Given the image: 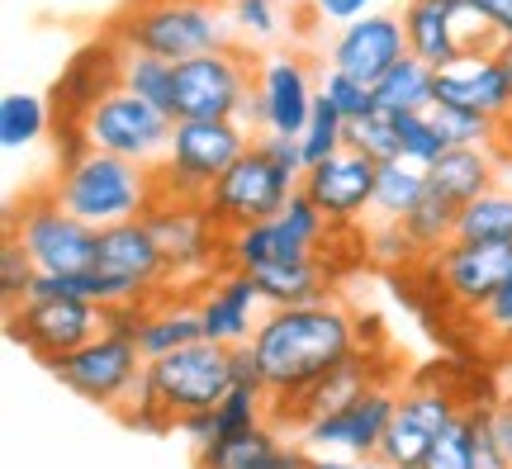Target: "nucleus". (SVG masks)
Returning <instances> with one entry per match:
<instances>
[{
  "instance_id": "nucleus-29",
  "label": "nucleus",
  "mask_w": 512,
  "mask_h": 469,
  "mask_svg": "<svg viewBox=\"0 0 512 469\" xmlns=\"http://www.w3.org/2000/svg\"><path fill=\"white\" fill-rule=\"evenodd\" d=\"M456 218L460 209L451 204V199H441L437 190H427V195L403 214V237H408V247H413V256L418 261H432L437 252H446L451 242H456Z\"/></svg>"
},
{
  "instance_id": "nucleus-35",
  "label": "nucleus",
  "mask_w": 512,
  "mask_h": 469,
  "mask_svg": "<svg viewBox=\"0 0 512 469\" xmlns=\"http://www.w3.org/2000/svg\"><path fill=\"white\" fill-rule=\"evenodd\" d=\"M124 91L157 105L162 114H171L176 105V62L166 57H152V53H128L124 57Z\"/></svg>"
},
{
  "instance_id": "nucleus-50",
  "label": "nucleus",
  "mask_w": 512,
  "mask_h": 469,
  "mask_svg": "<svg viewBox=\"0 0 512 469\" xmlns=\"http://www.w3.org/2000/svg\"><path fill=\"white\" fill-rule=\"evenodd\" d=\"M484 422H489V432H494L503 460L512 465V398H498V403H489V408H484Z\"/></svg>"
},
{
  "instance_id": "nucleus-18",
  "label": "nucleus",
  "mask_w": 512,
  "mask_h": 469,
  "mask_svg": "<svg viewBox=\"0 0 512 469\" xmlns=\"http://www.w3.org/2000/svg\"><path fill=\"white\" fill-rule=\"evenodd\" d=\"M375 384H394V370H384L380 356L370 351V346H356L347 361L337 365L332 375H323L313 389H304V394L294 398H271V427L280 436H304V427L309 422H318V417L337 413V408H347L351 398H361L366 389H375Z\"/></svg>"
},
{
  "instance_id": "nucleus-2",
  "label": "nucleus",
  "mask_w": 512,
  "mask_h": 469,
  "mask_svg": "<svg viewBox=\"0 0 512 469\" xmlns=\"http://www.w3.org/2000/svg\"><path fill=\"white\" fill-rule=\"evenodd\" d=\"M110 34L128 53L190 62L233 48V15L228 0H124V10L110 19Z\"/></svg>"
},
{
  "instance_id": "nucleus-24",
  "label": "nucleus",
  "mask_w": 512,
  "mask_h": 469,
  "mask_svg": "<svg viewBox=\"0 0 512 469\" xmlns=\"http://www.w3.org/2000/svg\"><path fill=\"white\" fill-rule=\"evenodd\" d=\"M437 105H456V109H475L484 119H508L512 114V81L503 72L494 48H479V53H460L451 67L437 72Z\"/></svg>"
},
{
  "instance_id": "nucleus-7",
  "label": "nucleus",
  "mask_w": 512,
  "mask_h": 469,
  "mask_svg": "<svg viewBox=\"0 0 512 469\" xmlns=\"http://www.w3.org/2000/svg\"><path fill=\"white\" fill-rule=\"evenodd\" d=\"M233 384H238L233 379V346L219 342H195L162 356V361H147V389L171 427L181 417L214 413L233 394Z\"/></svg>"
},
{
  "instance_id": "nucleus-20",
  "label": "nucleus",
  "mask_w": 512,
  "mask_h": 469,
  "mask_svg": "<svg viewBox=\"0 0 512 469\" xmlns=\"http://www.w3.org/2000/svg\"><path fill=\"white\" fill-rule=\"evenodd\" d=\"M332 72H347L366 86H380L384 76L408 57V38H403V19L394 10H375L366 19H351L342 29H332L328 48H323Z\"/></svg>"
},
{
  "instance_id": "nucleus-1",
  "label": "nucleus",
  "mask_w": 512,
  "mask_h": 469,
  "mask_svg": "<svg viewBox=\"0 0 512 469\" xmlns=\"http://www.w3.org/2000/svg\"><path fill=\"white\" fill-rule=\"evenodd\" d=\"M356 346H361V318H351L337 299L309 308H266L252 337L261 384L271 398H294L313 389Z\"/></svg>"
},
{
  "instance_id": "nucleus-23",
  "label": "nucleus",
  "mask_w": 512,
  "mask_h": 469,
  "mask_svg": "<svg viewBox=\"0 0 512 469\" xmlns=\"http://www.w3.org/2000/svg\"><path fill=\"white\" fill-rule=\"evenodd\" d=\"M195 308H200L204 342H219V346H247L256 337V327H261V318H266L261 289H256L252 275L242 271L214 275L195 294Z\"/></svg>"
},
{
  "instance_id": "nucleus-32",
  "label": "nucleus",
  "mask_w": 512,
  "mask_h": 469,
  "mask_svg": "<svg viewBox=\"0 0 512 469\" xmlns=\"http://www.w3.org/2000/svg\"><path fill=\"white\" fill-rule=\"evenodd\" d=\"M427 195V166H413L394 157L380 166V181H375V223H403V214Z\"/></svg>"
},
{
  "instance_id": "nucleus-42",
  "label": "nucleus",
  "mask_w": 512,
  "mask_h": 469,
  "mask_svg": "<svg viewBox=\"0 0 512 469\" xmlns=\"http://www.w3.org/2000/svg\"><path fill=\"white\" fill-rule=\"evenodd\" d=\"M318 95L328 100L347 124H356V119H366L370 109H380L375 105V86H366V81H356V76H347V72H323V81H318Z\"/></svg>"
},
{
  "instance_id": "nucleus-43",
  "label": "nucleus",
  "mask_w": 512,
  "mask_h": 469,
  "mask_svg": "<svg viewBox=\"0 0 512 469\" xmlns=\"http://www.w3.org/2000/svg\"><path fill=\"white\" fill-rule=\"evenodd\" d=\"M399 138H403V162L427 166V171L451 152L446 138L437 133V124H432V114H399Z\"/></svg>"
},
{
  "instance_id": "nucleus-22",
  "label": "nucleus",
  "mask_w": 512,
  "mask_h": 469,
  "mask_svg": "<svg viewBox=\"0 0 512 469\" xmlns=\"http://www.w3.org/2000/svg\"><path fill=\"white\" fill-rule=\"evenodd\" d=\"M256 91L266 105V133L275 138H304L309 114L318 105V81L304 53H271L256 62Z\"/></svg>"
},
{
  "instance_id": "nucleus-54",
  "label": "nucleus",
  "mask_w": 512,
  "mask_h": 469,
  "mask_svg": "<svg viewBox=\"0 0 512 469\" xmlns=\"http://www.w3.org/2000/svg\"><path fill=\"white\" fill-rule=\"evenodd\" d=\"M498 53V62H503V72H508V81H512V43H503V48H494Z\"/></svg>"
},
{
  "instance_id": "nucleus-45",
  "label": "nucleus",
  "mask_w": 512,
  "mask_h": 469,
  "mask_svg": "<svg viewBox=\"0 0 512 469\" xmlns=\"http://www.w3.org/2000/svg\"><path fill=\"white\" fill-rule=\"evenodd\" d=\"M479 337L494 346V351L512 356V275H508V285L498 289L494 304L484 308V318H479Z\"/></svg>"
},
{
  "instance_id": "nucleus-38",
  "label": "nucleus",
  "mask_w": 512,
  "mask_h": 469,
  "mask_svg": "<svg viewBox=\"0 0 512 469\" xmlns=\"http://www.w3.org/2000/svg\"><path fill=\"white\" fill-rule=\"evenodd\" d=\"M432 124L446 138V147H494L498 143V119H484L475 109H456V105H432Z\"/></svg>"
},
{
  "instance_id": "nucleus-25",
  "label": "nucleus",
  "mask_w": 512,
  "mask_h": 469,
  "mask_svg": "<svg viewBox=\"0 0 512 469\" xmlns=\"http://www.w3.org/2000/svg\"><path fill=\"white\" fill-rule=\"evenodd\" d=\"M110 275H124L133 285H143L147 294H171V280H166V256L157 247V237L147 228V218H128V223H114L100 233V261Z\"/></svg>"
},
{
  "instance_id": "nucleus-15",
  "label": "nucleus",
  "mask_w": 512,
  "mask_h": 469,
  "mask_svg": "<svg viewBox=\"0 0 512 469\" xmlns=\"http://www.w3.org/2000/svg\"><path fill=\"white\" fill-rule=\"evenodd\" d=\"M422 271L432 275L446 304L456 308L460 318H484V308L498 299V289L508 285L512 275V247H489V242H451L446 252L432 261H422Z\"/></svg>"
},
{
  "instance_id": "nucleus-12",
  "label": "nucleus",
  "mask_w": 512,
  "mask_h": 469,
  "mask_svg": "<svg viewBox=\"0 0 512 469\" xmlns=\"http://www.w3.org/2000/svg\"><path fill=\"white\" fill-rule=\"evenodd\" d=\"M53 379H62V389H72L76 398H86L95 408H110L119 413L128 403V394L138 389L147 361L133 337H119V332H100L95 342H86L81 351L62 356V361L48 365Z\"/></svg>"
},
{
  "instance_id": "nucleus-52",
  "label": "nucleus",
  "mask_w": 512,
  "mask_h": 469,
  "mask_svg": "<svg viewBox=\"0 0 512 469\" xmlns=\"http://www.w3.org/2000/svg\"><path fill=\"white\" fill-rule=\"evenodd\" d=\"M266 469H309V451H304L299 441H285V451L275 455Z\"/></svg>"
},
{
  "instance_id": "nucleus-44",
  "label": "nucleus",
  "mask_w": 512,
  "mask_h": 469,
  "mask_svg": "<svg viewBox=\"0 0 512 469\" xmlns=\"http://www.w3.org/2000/svg\"><path fill=\"white\" fill-rule=\"evenodd\" d=\"M233 29L247 38H275L280 34V0H228Z\"/></svg>"
},
{
  "instance_id": "nucleus-10",
  "label": "nucleus",
  "mask_w": 512,
  "mask_h": 469,
  "mask_svg": "<svg viewBox=\"0 0 512 469\" xmlns=\"http://www.w3.org/2000/svg\"><path fill=\"white\" fill-rule=\"evenodd\" d=\"M294 190H299V181H290L261 147H252L228 176L214 181L209 199H204V214L233 237V233H242V228H256V223H266V218L285 214V204L294 199Z\"/></svg>"
},
{
  "instance_id": "nucleus-4",
  "label": "nucleus",
  "mask_w": 512,
  "mask_h": 469,
  "mask_svg": "<svg viewBox=\"0 0 512 469\" xmlns=\"http://www.w3.org/2000/svg\"><path fill=\"white\" fill-rule=\"evenodd\" d=\"M256 147V138L238 119H176L166 162L152 171L157 199H176V204H204L219 176Z\"/></svg>"
},
{
  "instance_id": "nucleus-48",
  "label": "nucleus",
  "mask_w": 512,
  "mask_h": 469,
  "mask_svg": "<svg viewBox=\"0 0 512 469\" xmlns=\"http://www.w3.org/2000/svg\"><path fill=\"white\" fill-rule=\"evenodd\" d=\"M309 15L342 29V24H351V19L375 15V0H309Z\"/></svg>"
},
{
  "instance_id": "nucleus-14",
  "label": "nucleus",
  "mask_w": 512,
  "mask_h": 469,
  "mask_svg": "<svg viewBox=\"0 0 512 469\" xmlns=\"http://www.w3.org/2000/svg\"><path fill=\"white\" fill-rule=\"evenodd\" d=\"M5 327H10V342H19L43 365H53L95 342L100 332H110V313L86 299H29L24 308L5 313Z\"/></svg>"
},
{
  "instance_id": "nucleus-13",
  "label": "nucleus",
  "mask_w": 512,
  "mask_h": 469,
  "mask_svg": "<svg viewBox=\"0 0 512 469\" xmlns=\"http://www.w3.org/2000/svg\"><path fill=\"white\" fill-rule=\"evenodd\" d=\"M81 128H86V138H91L95 152H110V157H124V162H138V166H147V171H157V166L166 162L176 119L162 114L157 105L138 100V95L114 91L100 109H91V119Z\"/></svg>"
},
{
  "instance_id": "nucleus-46",
  "label": "nucleus",
  "mask_w": 512,
  "mask_h": 469,
  "mask_svg": "<svg viewBox=\"0 0 512 469\" xmlns=\"http://www.w3.org/2000/svg\"><path fill=\"white\" fill-rule=\"evenodd\" d=\"M366 256L389 261V266H399V261H418L399 223H370V228H366Z\"/></svg>"
},
{
  "instance_id": "nucleus-51",
  "label": "nucleus",
  "mask_w": 512,
  "mask_h": 469,
  "mask_svg": "<svg viewBox=\"0 0 512 469\" xmlns=\"http://www.w3.org/2000/svg\"><path fill=\"white\" fill-rule=\"evenodd\" d=\"M309 469H384L375 455H309Z\"/></svg>"
},
{
  "instance_id": "nucleus-16",
  "label": "nucleus",
  "mask_w": 512,
  "mask_h": 469,
  "mask_svg": "<svg viewBox=\"0 0 512 469\" xmlns=\"http://www.w3.org/2000/svg\"><path fill=\"white\" fill-rule=\"evenodd\" d=\"M124 57L128 48L105 29L100 38L81 43L72 62H62L53 81V124H86L91 109H100L114 91H124Z\"/></svg>"
},
{
  "instance_id": "nucleus-36",
  "label": "nucleus",
  "mask_w": 512,
  "mask_h": 469,
  "mask_svg": "<svg viewBox=\"0 0 512 469\" xmlns=\"http://www.w3.org/2000/svg\"><path fill=\"white\" fill-rule=\"evenodd\" d=\"M271 422V394L256 389V384H233V394L214 408V441H228V436L256 432Z\"/></svg>"
},
{
  "instance_id": "nucleus-17",
  "label": "nucleus",
  "mask_w": 512,
  "mask_h": 469,
  "mask_svg": "<svg viewBox=\"0 0 512 469\" xmlns=\"http://www.w3.org/2000/svg\"><path fill=\"white\" fill-rule=\"evenodd\" d=\"M403 38L408 53L427 62V67H451L460 53H479L494 48V38L484 29V19L470 5H451V0H403Z\"/></svg>"
},
{
  "instance_id": "nucleus-47",
  "label": "nucleus",
  "mask_w": 512,
  "mask_h": 469,
  "mask_svg": "<svg viewBox=\"0 0 512 469\" xmlns=\"http://www.w3.org/2000/svg\"><path fill=\"white\" fill-rule=\"evenodd\" d=\"M479 19H484V29L494 38V48L512 43V0H465Z\"/></svg>"
},
{
  "instance_id": "nucleus-26",
  "label": "nucleus",
  "mask_w": 512,
  "mask_h": 469,
  "mask_svg": "<svg viewBox=\"0 0 512 469\" xmlns=\"http://www.w3.org/2000/svg\"><path fill=\"white\" fill-rule=\"evenodd\" d=\"M133 342L143 351V361H162V356L181 351V346L204 342L195 294H152L143 313V327H138Z\"/></svg>"
},
{
  "instance_id": "nucleus-3",
  "label": "nucleus",
  "mask_w": 512,
  "mask_h": 469,
  "mask_svg": "<svg viewBox=\"0 0 512 469\" xmlns=\"http://www.w3.org/2000/svg\"><path fill=\"white\" fill-rule=\"evenodd\" d=\"M48 195L67 214L91 223L95 233H105L114 223L143 218L152 209V199H157V181L138 162H124V157H110V152H86L81 162L57 166V176L48 181Z\"/></svg>"
},
{
  "instance_id": "nucleus-30",
  "label": "nucleus",
  "mask_w": 512,
  "mask_h": 469,
  "mask_svg": "<svg viewBox=\"0 0 512 469\" xmlns=\"http://www.w3.org/2000/svg\"><path fill=\"white\" fill-rule=\"evenodd\" d=\"M375 105L389 109V114H427V109L437 105V67H427V62H418V57L408 53L375 86Z\"/></svg>"
},
{
  "instance_id": "nucleus-53",
  "label": "nucleus",
  "mask_w": 512,
  "mask_h": 469,
  "mask_svg": "<svg viewBox=\"0 0 512 469\" xmlns=\"http://www.w3.org/2000/svg\"><path fill=\"white\" fill-rule=\"evenodd\" d=\"M494 157H498V162H503V157H508V162H512V114H508V119H503V124H498V143H494Z\"/></svg>"
},
{
  "instance_id": "nucleus-28",
  "label": "nucleus",
  "mask_w": 512,
  "mask_h": 469,
  "mask_svg": "<svg viewBox=\"0 0 512 469\" xmlns=\"http://www.w3.org/2000/svg\"><path fill=\"white\" fill-rule=\"evenodd\" d=\"M261 289V304L266 308H309V304H328L332 299V271L309 256V261H280L266 271L252 275Z\"/></svg>"
},
{
  "instance_id": "nucleus-27",
  "label": "nucleus",
  "mask_w": 512,
  "mask_h": 469,
  "mask_svg": "<svg viewBox=\"0 0 512 469\" xmlns=\"http://www.w3.org/2000/svg\"><path fill=\"white\" fill-rule=\"evenodd\" d=\"M427 190L451 199L456 209L475 204L479 195L498 190V157L494 147H451L432 171H427Z\"/></svg>"
},
{
  "instance_id": "nucleus-6",
  "label": "nucleus",
  "mask_w": 512,
  "mask_h": 469,
  "mask_svg": "<svg viewBox=\"0 0 512 469\" xmlns=\"http://www.w3.org/2000/svg\"><path fill=\"white\" fill-rule=\"evenodd\" d=\"M5 237H15L19 247L34 256L38 275H81L100 261V233L76 214H67L48 195V185L24 195L19 204H10Z\"/></svg>"
},
{
  "instance_id": "nucleus-5",
  "label": "nucleus",
  "mask_w": 512,
  "mask_h": 469,
  "mask_svg": "<svg viewBox=\"0 0 512 469\" xmlns=\"http://www.w3.org/2000/svg\"><path fill=\"white\" fill-rule=\"evenodd\" d=\"M143 218L166 256L171 294H200L214 275L228 271V233L204 214V204L152 199V209Z\"/></svg>"
},
{
  "instance_id": "nucleus-33",
  "label": "nucleus",
  "mask_w": 512,
  "mask_h": 469,
  "mask_svg": "<svg viewBox=\"0 0 512 469\" xmlns=\"http://www.w3.org/2000/svg\"><path fill=\"white\" fill-rule=\"evenodd\" d=\"M456 242L512 247V190H489L475 204H465L456 218Z\"/></svg>"
},
{
  "instance_id": "nucleus-8",
  "label": "nucleus",
  "mask_w": 512,
  "mask_h": 469,
  "mask_svg": "<svg viewBox=\"0 0 512 469\" xmlns=\"http://www.w3.org/2000/svg\"><path fill=\"white\" fill-rule=\"evenodd\" d=\"M252 95H256V67L252 57L233 43V48H219V53L176 62L171 119H238L242 124V109H247Z\"/></svg>"
},
{
  "instance_id": "nucleus-49",
  "label": "nucleus",
  "mask_w": 512,
  "mask_h": 469,
  "mask_svg": "<svg viewBox=\"0 0 512 469\" xmlns=\"http://www.w3.org/2000/svg\"><path fill=\"white\" fill-rule=\"evenodd\" d=\"M475 469H512L503 460V451H498L489 422H484V408H475Z\"/></svg>"
},
{
  "instance_id": "nucleus-9",
  "label": "nucleus",
  "mask_w": 512,
  "mask_h": 469,
  "mask_svg": "<svg viewBox=\"0 0 512 469\" xmlns=\"http://www.w3.org/2000/svg\"><path fill=\"white\" fill-rule=\"evenodd\" d=\"M332 223L318 214L304 190H294V199L285 204V214L266 218L256 228H242V233L228 237V271L256 275L266 266H280V261H309V256L323 252Z\"/></svg>"
},
{
  "instance_id": "nucleus-37",
  "label": "nucleus",
  "mask_w": 512,
  "mask_h": 469,
  "mask_svg": "<svg viewBox=\"0 0 512 469\" xmlns=\"http://www.w3.org/2000/svg\"><path fill=\"white\" fill-rule=\"evenodd\" d=\"M347 147H351V152H361V157H370L375 166L403 157L399 114H389V109H370L366 119L347 124Z\"/></svg>"
},
{
  "instance_id": "nucleus-21",
  "label": "nucleus",
  "mask_w": 512,
  "mask_h": 469,
  "mask_svg": "<svg viewBox=\"0 0 512 469\" xmlns=\"http://www.w3.org/2000/svg\"><path fill=\"white\" fill-rule=\"evenodd\" d=\"M375 181H380V166L342 147L337 157L309 166L299 190L318 204V214L328 218L332 228H361V218L375 209Z\"/></svg>"
},
{
  "instance_id": "nucleus-39",
  "label": "nucleus",
  "mask_w": 512,
  "mask_h": 469,
  "mask_svg": "<svg viewBox=\"0 0 512 469\" xmlns=\"http://www.w3.org/2000/svg\"><path fill=\"white\" fill-rule=\"evenodd\" d=\"M299 147H304V162H309V166L328 162V157H337V152L347 147V119H342V114H337L323 95H318V105H313L309 128H304Z\"/></svg>"
},
{
  "instance_id": "nucleus-34",
  "label": "nucleus",
  "mask_w": 512,
  "mask_h": 469,
  "mask_svg": "<svg viewBox=\"0 0 512 469\" xmlns=\"http://www.w3.org/2000/svg\"><path fill=\"white\" fill-rule=\"evenodd\" d=\"M53 124V105L43 95L29 91H10L0 100V147L19 152V147H34Z\"/></svg>"
},
{
  "instance_id": "nucleus-11",
  "label": "nucleus",
  "mask_w": 512,
  "mask_h": 469,
  "mask_svg": "<svg viewBox=\"0 0 512 469\" xmlns=\"http://www.w3.org/2000/svg\"><path fill=\"white\" fill-rule=\"evenodd\" d=\"M465 417V403H460L441 379H413L399 389V403H394V422L380 441V460L384 469H422L427 451L437 446V436Z\"/></svg>"
},
{
  "instance_id": "nucleus-19",
  "label": "nucleus",
  "mask_w": 512,
  "mask_h": 469,
  "mask_svg": "<svg viewBox=\"0 0 512 469\" xmlns=\"http://www.w3.org/2000/svg\"><path fill=\"white\" fill-rule=\"evenodd\" d=\"M394 403L399 384H375L361 398H351L347 408L309 422L299 446L309 455H380V441L394 422Z\"/></svg>"
},
{
  "instance_id": "nucleus-41",
  "label": "nucleus",
  "mask_w": 512,
  "mask_h": 469,
  "mask_svg": "<svg viewBox=\"0 0 512 469\" xmlns=\"http://www.w3.org/2000/svg\"><path fill=\"white\" fill-rule=\"evenodd\" d=\"M422 469H475V408H465V417H456L437 436V446L427 451Z\"/></svg>"
},
{
  "instance_id": "nucleus-40",
  "label": "nucleus",
  "mask_w": 512,
  "mask_h": 469,
  "mask_svg": "<svg viewBox=\"0 0 512 469\" xmlns=\"http://www.w3.org/2000/svg\"><path fill=\"white\" fill-rule=\"evenodd\" d=\"M34 285H38L34 256L24 252L15 237H5V247H0V299H5V313H15V308L29 304Z\"/></svg>"
},
{
  "instance_id": "nucleus-31",
  "label": "nucleus",
  "mask_w": 512,
  "mask_h": 469,
  "mask_svg": "<svg viewBox=\"0 0 512 469\" xmlns=\"http://www.w3.org/2000/svg\"><path fill=\"white\" fill-rule=\"evenodd\" d=\"M280 451H285V436L266 422V427H256V432L200 446V451H195V469H266Z\"/></svg>"
},
{
  "instance_id": "nucleus-55",
  "label": "nucleus",
  "mask_w": 512,
  "mask_h": 469,
  "mask_svg": "<svg viewBox=\"0 0 512 469\" xmlns=\"http://www.w3.org/2000/svg\"><path fill=\"white\" fill-rule=\"evenodd\" d=\"M451 5H465V0H451Z\"/></svg>"
}]
</instances>
